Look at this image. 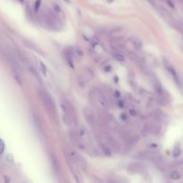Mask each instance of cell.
<instances>
[{"label":"cell","instance_id":"11","mask_svg":"<svg viewBox=\"0 0 183 183\" xmlns=\"http://www.w3.org/2000/svg\"><path fill=\"white\" fill-rule=\"evenodd\" d=\"M86 133H87L86 129L84 127H80V130H79V136L80 137H83V136L86 135Z\"/></svg>","mask_w":183,"mask_h":183},{"label":"cell","instance_id":"9","mask_svg":"<svg viewBox=\"0 0 183 183\" xmlns=\"http://www.w3.org/2000/svg\"><path fill=\"white\" fill-rule=\"evenodd\" d=\"M90 183H104L103 180L99 179L98 177H96V176H92L90 177Z\"/></svg>","mask_w":183,"mask_h":183},{"label":"cell","instance_id":"15","mask_svg":"<svg viewBox=\"0 0 183 183\" xmlns=\"http://www.w3.org/2000/svg\"><path fill=\"white\" fill-rule=\"evenodd\" d=\"M128 55H129V57H130V59H131L132 61H136L138 60V56L136 55V54H134V53H132V52H129L128 53Z\"/></svg>","mask_w":183,"mask_h":183},{"label":"cell","instance_id":"7","mask_svg":"<svg viewBox=\"0 0 183 183\" xmlns=\"http://www.w3.org/2000/svg\"><path fill=\"white\" fill-rule=\"evenodd\" d=\"M39 69H40V72H41V73L45 77H47V69L46 64L43 62H41V61L39 62Z\"/></svg>","mask_w":183,"mask_h":183},{"label":"cell","instance_id":"14","mask_svg":"<svg viewBox=\"0 0 183 183\" xmlns=\"http://www.w3.org/2000/svg\"><path fill=\"white\" fill-rule=\"evenodd\" d=\"M41 5V0H36V2L34 4V9H35V12H38V9Z\"/></svg>","mask_w":183,"mask_h":183},{"label":"cell","instance_id":"3","mask_svg":"<svg viewBox=\"0 0 183 183\" xmlns=\"http://www.w3.org/2000/svg\"><path fill=\"white\" fill-rule=\"evenodd\" d=\"M83 114L88 121V123L89 125H94V123H96V117H95L93 111L89 107H85L83 109Z\"/></svg>","mask_w":183,"mask_h":183},{"label":"cell","instance_id":"24","mask_svg":"<svg viewBox=\"0 0 183 183\" xmlns=\"http://www.w3.org/2000/svg\"><path fill=\"white\" fill-rule=\"evenodd\" d=\"M114 95H115L117 97H120V96H121V93L119 92V91H117V90H116L115 92H114Z\"/></svg>","mask_w":183,"mask_h":183},{"label":"cell","instance_id":"18","mask_svg":"<svg viewBox=\"0 0 183 183\" xmlns=\"http://www.w3.org/2000/svg\"><path fill=\"white\" fill-rule=\"evenodd\" d=\"M118 106H119V107H121V108H123V107H124V103H123V101L121 100V99H119V100H118Z\"/></svg>","mask_w":183,"mask_h":183},{"label":"cell","instance_id":"19","mask_svg":"<svg viewBox=\"0 0 183 183\" xmlns=\"http://www.w3.org/2000/svg\"><path fill=\"white\" fill-rule=\"evenodd\" d=\"M121 119L123 121H127V114L125 113H123L121 114Z\"/></svg>","mask_w":183,"mask_h":183},{"label":"cell","instance_id":"1","mask_svg":"<svg viewBox=\"0 0 183 183\" xmlns=\"http://www.w3.org/2000/svg\"><path fill=\"white\" fill-rule=\"evenodd\" d=\"M40 97L42 98V101L45 105V107L47 109V111L49 114H54L56 111V106L54 104V101L52 99V97H50L49 94H47L46 91L41 90L40 91Z\"/></svg>","mask_w":183,"mask_h":183},{"label":"cell","instance_id":"20","mask_svg":"<svg viewBox=\"0 0 183 183\" xmlns=\"http://www.w3.org/2000/svg\"><path fill=\"white\" fill-rule=\"evenodd\" d=\"M164 1H166V3H167L171 8H174V5H173V3L171 2V0H164Z\"/></svg>","mask_w":183,"mask_h":183},{"label":"cell","instance_id":"17","mask_svg":"<svg viewBox=\"0 0 183 183\" xmlns=\"http://www.w3.org/2000/svg\"><path fill=\"white\" fill-rule=\"evenodd\" d=\"M26 14H27V17H28L29 20H32V12H30V10H29V6L26 7Z\"/></svg>","mask_w":183,"mask_h":183},{"label":"cell","instance_id":"22","mask_svg":"<svg viewBox=\"0 0 183 183\" xmlns=\"http://www.w3.org/2000/svg\"><path fill=\"white\" fill-rule=\"evenodd\" d=\"M111 70H112V67H111L110 65H106V66L105 67V72H107V73H109Z\"/></svg>","mask_w":183,"mask_h":183},{"label":"cell","instance_id":"6","mask_svg":"<svg viewBox=\"0 0 183 183\" xmlns=\"http://www.w3.org/2000/svg\"><path fill=\"white\" fill-rule=\"evenodd\" d=\"M112 56H113V57L115 60H117L118 62H124V60H125V58L123 55L120 53H117V52H113L112 53Z\"/></svg>","mask_w":183,"mask_h":183},{"label":"cell","instance_id":"16","mask_svg":"<svg viewBox=\"0 0 183 183\" xmlns=\"http://www.w3.org/2000/svg\"><path fill=\"white\" fill-rule=\"evenodd\" d=\"M33 120H34V123L36 125V127H38V129H39L40 127V121L39 118L38 116H33Z\"/></svg>","mask_w":183,"mask_h":183},{"label":"cell","instance_id":"23","mask_svg":"<svg viewBox=\"0 0 183 183\" xmlns=\"http://www.w3.org/2000/svg\"><path fill=\"white\" fill-rule=\"evenodd\" d=\"M7 159H8V160H10V161L12 162V161L14 160V158H13V156H12V155H8V156H7Z\"/></svg>","mask_w":183,"mask_h":183},{"label":"cell","instance_id":"12","mask_svg":"<svg viewBox=\"0 0 183 183\" xmlns=\"http://www.w3.org/2000/svg\"><path fill=\"white\" fill-rule=\"evenodd\" d=\"M75 53H76L77 56H80V57H82V56H84V52L82 51V49L80 48V47H76V48H75Z\"/></svg>","mask_w":183,"mask_h":183},{"label":"cell","instance_id":"21","mask_svg":"<svg viewBox=\"0 0 183 183\" xmlns=\"http://www.w3.org/2000/svg\"><path fill=\"white\" fill-rule=\"evenodd\" d=\"M130 114L132 116H135V115L137 114L136 111H135V110H133V109H130Z\"/></svg>","mask_w":183,"mask_h":183},{"label":"cell","instance_id":"13","mask_svg":"<svg viewBox=\"0 0 183 183\" xmlns=\"http://www.w3.org/2000/svg\"><path fill=\"white\" fill-rule=\"evenodd\" d=\"M5 142L3 141V139L0 138V155H2L4 153V151H5Z\"/></svg>","mask_w":183,"mask_h":183},{"label":"cell","instance_id":"2","mask_svg":"<svg viewBox=\"0 0 183 183\" xmlns=\"http://www.w3.org/2000/svg\"><path fill=\"white\" fill-rule=\"evenodd\" d=\"M164 66L166 68V70L168 71V73L171 74V76L172 77V79H173V80L175 81V83L180 86V78H179V75L177 73V71L175 70V68L172 66L168 61L164 60Z\"/></svg>","mask_w":183,"mask_h":183},{"label":"cell","instance_id":"25","mask_svg":"<svg viewBox=\"0 0 183 183\" xmlns=\"http://www.w3.org/2000/svg\"><path fill=\"white\" fill-rule=\"evenodd\" d=\"M19 1L21 2V3H23V0H19Z\"/></svg>","mask_w":183,"mask_h":183},{"label":"cell","instance_id":"8","mask_svg":"<svg viewBox=\"0 0 183 183\" xmlns=\"http://www.w3.org/2000/svg\"><path fill=\"white\" fill-rule=\"evenodd\" d=\"M154 87H155L156 91V92H157L159 95H162V94H164V89H162V86L160 85V83H155Z\"/></svg>","mask_w":183,"mask_h":183},{"label":"cell","instance_id":"5","mask_svg":"<svg viewBox=\"0 0 183 183\" xmlns=\"http://www.w3.org/2000/svg\"><path fill=\"white\" fill-rule=\"evenodd\" d=\"M170 178L171 180H180L181 178V173L177 171V170H174V171H171V173H170Z\"/></svg>","mask_w":183,"mask_h":183},{"label":"cell","instance_id":"4","mask_svg":"<svg viewBox=\"0 0 183 183\" xmlns=\"http://www.w3.org/2000/svg\"><path fill=\"white\" fill-rule=\"evenodd\" d=\"M64 54V58L66 60L67 64L72 68H73V53H72V51L69 50V49H65Z\"/></svg>","mask_w":183,"mask_h":183},{"label":"cell","instance_id":"10","mask_svg":"<svg viewBox=\"0 0 183 183\" xmlns=\"http://www.w3.org/2000/svg\"><path fill=\"white\" fill-rule=\"evenodd\" d=\"M180 155H181V150L179 147L174 148L173 151H172V156H173L174 157H179Z\"/></svg>","mask_w":183,"mask_h":183}]
</instances>
